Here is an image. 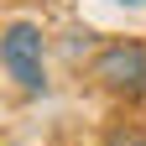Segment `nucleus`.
I'll return each instance as SVG.
<instances>
[{
  "label": "nucleus",
  "instance_id": "20e7f679",
  "mask_svg": "<svg viewBox=\"0 0 146 146\" xmlns=\"http://www.w3.org/2000/svg\"><path fill=\"white\" fill-rule=\"evenodd\" d=\"M120 5H146V0H120Z\"/></svg>",
  "mask_w": 146,
  "mask_h": 146
},
{
  "label": "nucleus",
  "instance_id": "7ed1b4c3",
  "mask_svg": "<svg viewBox=\"0 0 146 146\" xmlns=\"http://www.w3.org/2000/svg\"><path fill=\"white\" fill-rule=\"evenodd\" d=\"M104 146H146V131H136V125H115V131L104 136Z\"/></svg>",
  "mask_w": 146,
  "mask_h": 146
},
{
  "label": "nucleus",
  "instance_id": "f257e3e1",
  "mask_svg": "<svg viewBox=\"0 0 146 146\" xmlns=\"http://www.w3.org/2000/svg\"><path fill=\"white\" fill-rule=\"evenodd\" d=\"M0 63H5V73L16 78V89L47 94V42H42V26L11 21L5 36H0Z\"/></svg>",
  "mask_w": 146,
  "mask_h": 146
},
{
  "label": "nucleus",
  "instance_id": "f03ea898",
  "mask_svg": "<svg viewBox=\"0 0 146 146\" xmlns=\"http://www.w3.org/2000/svg\"><path fill=\"white\" fill-rule=\"evenodd\" d=\"M94 78L104 94H146V47L141 42H110L94 58Z\"/></svg>",
  "mask_w": 146,
  "mask_h": 146
}]
</instances>
